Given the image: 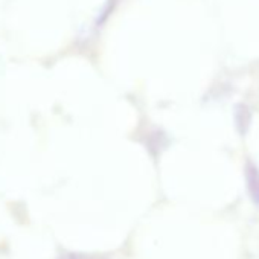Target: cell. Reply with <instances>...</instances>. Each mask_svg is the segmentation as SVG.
Returning <instances> with one entry per match:
<instances>
[{
	"label": "cell",
	"mask_w": 259,
	"mask_h": 259,
	"mask_svg": "<svg viewBox=\"0 0 259 259\" xmlns=\"http://www.w3.org/2000/svg\"><path fill=\"white\" fill-rule=\"evenodd\" d=\"M250 188H251V194H253V198L259 203V177H256V179H251V182H250Z\"/></svg>",
	"instance_id": "cell-1"
}]
</instances>
